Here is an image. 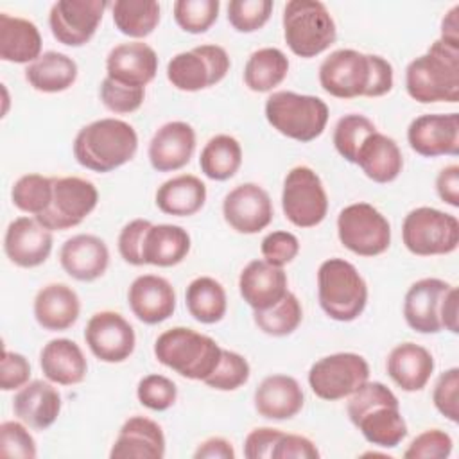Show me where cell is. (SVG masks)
I'll list each match as a JSON object with an SVG mask.
<instances>
[{"mask_svg":"<svg viewBox=\"0 0 459 459\" xmlns=\"http://www.w3.org/2000/svg\"><path fill=\"white\" fill-rule=\"evenodd\" d=\"M393 82V66L387 59L353 48L332 52L319 66L321 88L337 99L382 97L391 91Z\"/></svg>","mask_w":459,"mask_h":459,"instance_id":"obj_1","label":"cell"},{"mask_svg":"<svg viewBox=\"0 0 459 459\" xmlns=\"http://www.w3.org/2000/svg\"><path fill=\"white\" fill-rule=\"evenodd\" d=\"M348 416L368 443L382 448L398 446L407 436L396 394L382 382H364L348 402Z\"/></svg>","mask_w":459,"mask_h":459,"instance_id":"obj_2","label":"cell"},{"mask_svg":"<svg viewBox=\"0 0 459 459\" xmlns=\"http://www.w3.org/2000/svg\"><path fill=\"white\" fill-rule=\"evenodd\" d=\"M405 90L421 104L459 100V45L436 39L405 68Z\"/></svg>","mask_w":459,"mask_h":459,"instance_id":"obj_3","label":"cell"},{"mask_svg":"<svg viewBox=\"0 0 459 459\" xmlns=\"http://www.w3.org/2000/svg\"><path fill=\"white\" fill-rule=\"evenodd\" d=\"M138 149L134 127L120 118H100L79 129L74 158L93 172H111L133 160Z\"/></svg>","mask_w":459,"mask_h":459,"instance_id":"obj_4","label":"cell"},{"mask_svg":"<svg viewBox=\"0 0 459 459\" xmlns=\"http://www.w3.org/2000/svg\"><path fill=\"white\" fill-rule=\"evenodd\" d=\"M222 348L208 335L186 326H174L158 335L154 355L158 362L190 380H204L221 360Z\"/></svg>","mask_w":459,"mask_h":459,"instance_id":"obj_5","label":"cell"},{"mask_svg":"<svg viewBox=\"0 0 459 459\" xmlns=\"http://www.w3.org/2000/svg\"><path fill=\"white\" fill-rule=\"evenodd\" d=\"M317 298L328 317L350 323L366 308L368 285L353 264L328 258L317 269Z\"/></svg>","mask_w":459,"mask_h":459,"instance_id":"obj_6","label":"cell"},{"mask_svg":"<svg viewBox=\"0 0 459 459\" xmlns=\"http://www.w3.org/2000/svg\"><path fill=\"white\" fill-rule=\"evenodd\" d=\"M283 38L292 54L316 57L335 43V22L319 0H290L283 7Z\"/></svg>","mask_w":459,"mask_h":459,"instance_id":"obj_7","label":"cell"},{"mask_svg":"<svg viewBox=\"0 0 459 459\" xmlns=\"http://www.w3.org/2000/svg\"><path fill=\"white\" fill-rule=\"evenodd\" d=\"M265 118L280 134L307 143L323 134L328 106L314 95L274 91L265 100Z\"/></svg>","mask_w":459,"mask_h":459,"instance_id":"obj_8","label":"cell"},{"mask_svg":"<svg viewBox=\"0 0 459 459\" xmlns=\"http://www.w3.org/2000/svg\"><path fill=\"white\" fill-rule=\"evenodd\" d=\"M402 240L416 256L454 253L459 246V221L430 206L414 208L403 219Z\"/></svg>","mask_w":459,"mask_h":459,"instance_id":"obj_9","label":"cell"},{"mask_svg":"<svg viewBox=\"0 0 459 459\" xmlns=\"http://www.w3.org/2000/svg\"><path fill=\"white\" fill-rule=\"evenodd\" d=\"M341 244L359 256H377L391 244L389 221L369 203H353L337 217Z\"/></svg>","mask_w":459,"mask_h":459,"instance_id":"obj_10","label":"cell"},{"mask_svg":"<svg viewBox=\"0 0 459 459\" xmlns=\"http://www.w3.org/2000/svg\"><path fill=\"white\" fill-rule=\"evenodd\" d=\"M281 208L289 222L298 228H314L328 213V195L321 178L305 165L287 172L281 190Z\"/></svg>","mask_w":459,"mask_h":459,"instance_id":"obj_11","label":"cell"},{"mask_svg":"<svg viewBox=\"0 0 459 459\" xmlns=\"http://www.w3.org/2000/svg\"><path fill=\"white\" fill-rule=\"evenodd\" d=\"M97 203L99 192L91 181L77 176L54 178L50 204L34 219L50 231L68 230L81 224Z\"/></svg>","mask_w":459,"mask_h":459,"instance_id":"obj_12","label":"cell"},{"mask_svg":"<svg viewBox=\"0 0 459 459\" xmlns=\"http://www.w3.org/2000/svg\"><path fill=\"white\" fill-rule=\"evenodd\" d=\"M369 380V366L359 353L341 351L316 360L308 371V385L316 396L335 402L353 394Z\"/></svg>","mask_w":459,"mask_h":459,"instance_id":"obj_13","label":"cell"},{"mask_svg":"<svg viewBox=\"0 0 459 459\" xmlns=\"http://www.w3.org/2000/svg\"><path fill=\"white\" fill-rule=\"evenodd\" d=\"M230 56L219 45H199L176 54L167 65V79L181 91H199L221 82L230 72Z\"/></svg>","mask_w":459,"mask_h":459,"instance_id":"obj_14","label":"cell"},{"mask_svg":"<svg viewBox=\"0 0 459 459\" xmlns=\"http://www.w3.org/2000/svg\"><path fill=\"white\" fill-rule=\"evenodd\" d=\"M108 7L106 0H57L48 14L52 36L66 47L86 45L97 32Z\"/></svg>","mask_w":459,"mask_h":459,"instance_id":"obj_15","label":"cell"},{"mask_svg":"<svg viewBox=\"0 0 459 459\" xmlns=\"http://www.w3.org/2000/svg\"><path fill=\"white\" fill-rule=\"evenodd\" d=\"M84 341L99 360L117 364L133 355L136 335L122 314L102 310L90 317L84 330Z\"/></svg>","mask_w":459,"mask_h":459,"instance_id":"obj_16","label":"cell"},{"mask_svg":"<svg viewBox=\"0 0 459 459\" xmlns=\"http://www.w3.org/2000/svg\"><path fill=\"white\" fill-rule=\"evenodd\" d=\"M224 221L237 233L253 235L265 230L274 215L269 194L256 183H242L222 201Z\"/></svg>","mask_w":459,"mask_h":459,"instance_id":"obj_17","label":"cell"},{"mask_svg":"<svg viewBox=\"0 0 459 459\" xmlns=\"http://www.w3.org/2000/svg\"><path fill=\"white\" fill-rule=\"evenodd\" d=\"M411 149L425 158L459 154V113L416 117L407 129Z\"/></svg>","mask_w":459,"mask_h":459,"instance_id":"obj_18","label":"cell"},{"mask_svg":"<svg viewBox=\"0 0 459 459\" xmlns=\"http://www.w3.org/2000/svg\"><path fill=\"white\" fill-rule=\"evenodd\" d=\"M52 231L30 217L9 222L4 235L5 256L18 267L32 269L47 262L52 251Z\"/></svg>","mask_w":459,"mask_h":459,"instance_id":"obj_19","label":"cell"},{"mask_svg":"<svg viewBox=\"0 0 459 459\" xmlns=\"http://www.w3.org/2000/svg\"><path fill=\"white\" fill-rule=\"evenodd\" d=\"M450 283L439 278H421L414 281L403 299L405 323L420 333H437L441 326V308Z\"/></svg>","mask_w":459,"mask_h":459,"instance_id":"obj_20","label":"cell"},{"mask_svg":"<svg viewBox=\"0 0 459 459\" xmlns=\"http://www.w3.org/2000/svg\"><path fill=\"white\" fill-rule=\"evenodd\" d=\"M158 72V56L143 41L113 47L106 57V77L136 88H145Z\"/></svg>","mask_w":459,"mask_h":459,"instance_id":"obj_21","label":"cell"},{"mask_svg":"<svg viewBox=\"0 0 459 459\" xmlns=\"http://www.w3.org/2000/svg\"><path fill=\"white\" fill-rule=\"evenodd\" d=\"M195 131L190 124L174 120L163 124L149 142V161L158 172L183 169L194 156Z\"/></svg>","mask_w":459,"mask_h":459,"instance_id":"obj_22","label":"cell"},{"mask_svg":"<svg viewBox=\"0 0 459 459\" xmlns=\"http://www.w3.org/2000/svg\"><path fill=\"white\" fill-rule=\"evenodd\" d=\"M131 312L145 325H158L176 310V292L169 280L156 274H142L127 290Z\"/></svg>","mask_w":459,"mask_h":459,"instance_id":"obj_23","label":"cell"},{"mask_svg":"<svg viewBox=\"0 0 459 459\" xmlns=\"http://www.w3.org/2000/svg\"><path fill=\"white\" fill-rule=\"evenodd\" d=\"M59 262L63 271L74 280L93 281L106 273L109 249L102 238L81 233L65 240L59 249Z\"/></svg>","mask_w":459,"mask_h":459,"instance_id":"obj_24","label":"cell"},{"mask_svg":"<svg viewBox=\"0 0 459 459\" xmlns=\"http://www.w3.org/2000/svg\"><path fill=\"white\" fill-rule=\"evenodd\" d=\"M163 455V430L154 420L145 416L126 420L109 450L111 459H161Z\"/></svg>","mask_w":459,"mask_h":459,"instance_id":"obj_25","label":"cell"},{"mask_svg":"<svg viewBox=\"0 0 459 459\" xmlns=\"http://www.w3.org/2000/svg\"><path fill=\"white\" fill-rule=\"evenodd\" d=\"M238 290L253 310H264L278 303L289 292L287 274L281 267L265 260H253L238 276Z\"/></svg>","mask_w":459,"mask_h":459,"instance_id":"obj_26","label":"cell"},{"mask_svg":"<svg viewBox=\"0 0 459 459\" xmlns=\"http://www.w3.org/2000/svg\"><path fill=\"white\" fill-rule=\"evenodd\" d=\"M305 394L296 378L269 375L255 391V409L267 420H290L303 409Z\"/></svg>","mask_w":459,"mask_h":459,"instance_id":"obj_27","label":"cell"},{"mask_svg":"<svg viewBox=\"0 0 459 459\" xmlns=\"http://www.w3.org/2000/svg\"><path fill=\"white\" fill-rule=\"evenodd\" d=\"M14 416L34 430L48 429L61 412L59 391L43 380L25 384L13 400Z\"/></svg>","mask_w":459,"mask_h":459,"instance_id":"obj_28","label":"cell"},{"mask_svg":"<svg viewBox=\"0 0 459 459\" xmlns=\"http://www.w3.org/2000/svg\"><path fill=\"white\" fill-rule=\"evenodd\" d=\"M434 366L432 353L416 342H402L394 346L385 362L391 380L407 393L421 391L429 384Z\"/></svg>","mask_w":459,"mask_h":459,"instance_id":"obj_29","label":"cell"},{"mask_svg":"<svg viewBox=\"0 0 459 459\" xmlns=\"http://www.w3.org/2000/svg\"><path fill=\"white\" fill-rule=\"evenodd\" d=\"M81 312L77 292L66 283H48L34 298V317L48 332L68 330Z\"/></svg>","mask_w":459,"mask_h":459,"instance_id":"obj_30","label":"cell"},{"mask_svg":"<svg viewBox=\"0 0 459 459\" xmlns=\"http://www.w3.org/2000/svg\"><path fill=\"white\" fill-rule=\"evenodd\" d=\"M39 366L43 375L59 385L81 384L88 371V362L79 344L65 337L52 339L43 346Z\"/></svg>","mask_w":459,"mask_h":459,"instance_id":"obj_31","label":"cell"},{"mask_svg":"<svg viewBox=\"0 0 459 459\" xmlns=\"http://www.w3.org/2000/svg\"><path fill=\"white\" fill-rule=\"evenodd\" d=\"M355 163L371 181L391 183L403 169V156L391 136L375 131L359 147Z\"/></svg>","mask_w":459,"mask_h":459,"instance_id":"obj_32","label":"cell"},{"mask_svg":"<svg viewBox=\"0 0 459 459\" xmlns=\"http://www.w3.org/2000/svg\"><path fill=\"white\" fill-rule=\"evenodd\" d=\"M39 29L20 16L0 13V57L7 63H34L41 56Z\"/></svg>","mask_w":459,"mask_h":459,"instance_id":"obj_33","label":"cell"},{"mask_svg":"<svg viewBox=\"0 0 459 459\" xmlns=\"http://www.w3.org/2000/svg\"><path fill=\"white\" fill-rule=\"evenodd\" d=\"M190 251V235L176 224H152L143 238V264L172 267L186 258Z\"/></svg>","mask_w":459,"mask_h":459,"instance_id":"obj_34","label":"cell"},{"mask_svg":"<svg viewBox=\"0 0 459 459\" xmlns=\"http://www.w3.org/2000/svg\"><path fill=\"white\" fill-rule=\"evenodd\" d=\"M206 203V185L192 174H179L156 190V206L176 217H188L197 213Z\"/></svg>","mask_w":459,"mask_h":459,"instance_id":"obj_35","label":"cell"},{"mask_svg":"<svg viewBox=\"0 0 459 459\" xmlns=\"http://www.w3.org/2000/svg\"><path fill=\"white\" fill-rule=\"evenodd\" d=\"M25 79L38 91L59 93L75 82L77 63L63 52L48 50L25 68Z\"/></svg>","mask_w":459,"mask_h":459,"instance_id":"obj_36","label":"cell"},{"mask_svg":"<svg viewBox=\"0 0 459 459\" xmlns=\"http://www.w3.org/2000/svg\"><path fill=\"white\" fill-rule=\"evenodd\" d=\"M289 72L287 56L274 47L255 50L244 66V82L251 91L265 93L283 82Z\"/></svg>","mask_w":459,"mask_h":459,"instance_id":"obj_37","label":"cell"},{"mask_svg":"<svg viewBox=\"0 0 459 459\" xmlns=\"http://www.w3.org/2000/svg\"><path fill=\"white\" fill-rule=\"evenodd\" d=\"M185 303L190 316L203 325L219 323L228 308L224 287L210 276H199L188 283Z\"/></svg>","mask_w":459,"mask_h":459,"instance_id":"obj_38","label":"cell"},{"mask_svg":"<svg viewBox=\"0 0 459 459\" xmlns=\"http://www.w3.org/2000/svg\"><path fill=\"white\" fill-rule=\"evenodd\" d=\"M242 165V147L237 138L230 134L212 136L199 158L201 172L213 181H226L237 174Z\"/></svg>","mask_w":459,"mask_h":459,"instance_id":"obj_39","label":"cell"},{"mask_svg":"<svg viewBox=\"0 0 459 459\" xmlns=\"http://www.w3.org/2000/svg\"><path fill=\"white\" fill-rule=\"evenodd\" d=\"M111 13L115 27L134 39L147 38L160 23V4L154 0H117Z\"/></svg>","mask_w":459,"mask_h":459,"instance_id":"obj_40","label":"cell"},{"mask_svg":"<svg viewBox=\"0 0 459 459\" xmlns=\"http://www.w3.org/2000/svg\"><path fill=\"white\" fill-rule=\"evenodd\" d=\"M253 319H255V325L264 333L273 337H283L292 333L299 326L303 319V310L298 298L292 292H287L273 307L264 310H255Z\"/></svg>","mask_w":459,"mask_h":459,"instance_id":"obj_41","label":"cell"},{"mask_svg":"<svg viewBox=\"0 0 459 459\" xmlns=\"http://www.w3.org/2000/svg\"><path fill=\"white\" fill-rule=\"evenodd\" d=\"M52 181L54 178L41 174H25L18 178L11 190L13 204L25 213H32L34 217L43 213L50 204Z\"/></svg>","mask_w":459,"mask_h":459,"instance_id":"obj_42","label":"cell"},{"mask_svg":"<svg viewBox=\"0 0 459 459\" xmlns=\"http://www.w3.org/2000/svg\"><path fill=\"white\" fill-rule=\"evenodd\" d=\"M377 127L375 124L359 113H350L344 115L342 118L337 120L335 129H333V145L335 151L350 163H355L359 147L362 145V142L375 133Z\"/></svg>","mask_w":459,"mask_h":459,"instance_id":"obj_43","label":"cell"},{"mask_svg":"<svg viewBox=\"0 0 459 459\" xmlns=\"http://www.w3.org/2000/svg\"><path fill=\"white\" fill-rule=\"evenodd\" d=\"M219 9V0H178L172 7L176 23L190 34L206 32L217 22Z\"/></svg>","mask_w":459,"mask_h":459,"instance_id":"obj_44","label":"cell"},{"mask_svg":"<svg viewBox=\"0 0 459 459\" xmlns=\"http://www.w3.org/2000/svg\"><path fill=\"white\" fill-rule=\"evenodd\" d=\"M249 362L240 353L222 350L217 368L203 382L217 391H235L249 380Z\"/></svg>","mask_w":459,"mask_h":459,"instance_id":"obj_45","label":"cell"},{"mask_svg":"<svg viewBox=\"0 0 459 459\" xmlns=\"http://www.w3.org/2000/svg\"><path fill=\"white\" fill-rule=\"evenodd\" d=\"M273 13L271 0H231L228 4V22L237 32H255L262 29Z\"/></svg>","mask_w":459,"mask_h":459,"instance_id":"obj_46","label":"cell"},{"mask_svg":"<svg viewBox=\"0 0 459 459\" xmlns=\"http://www.w3.org/2000/svg\"><path fill=\"white\" fill-rule=\"evenodd\" d=\"M136 398L143 407L161 412L176 403L178 387L170 378L158 373H151L138 382Z\"/></svg>","mask_w":459,"mask_h":459,"instance_id":"obj_47","label":"cell"},{"mask_svg":"<svg viewBox=\"0 0 459 459\" xmlns=\"http://www.w3.org/2000/svg\"><path fill=\"white\" fill-rule=\"evenodd\" d=\"M143 99L145 88L127 86L109 77L100 82V100L113 113H133L143 104Z\"/></svg>","mask_w":459,"mask_h":459,"instance_id":"obj_48","label":"cell"},{"mask_svg":"<svg viewBox=\"0 0 459 459\" xmlns=\"http://www.w3.org/2000/svg\"><path fill=\"white\" fill-rule=\"evenodd\" d=\"M0 455L14 459H34L36 441L22 421H4L0 425Z\"/></svg>","mask_w":459,"mask_h":459,"instance_id":"obj_49","label":"cell"},{"mask_svg":"<svg viewBox=\"0 0 459 459\" xmlns=\"http://www.w3.org/2000/svg\"><path fill=\"white\" fill-rule=\"evenodd\" d=\"M454 446L452 437L439 429H429L421 434H418L407 450L403 452V457L407 459H445L450 455Z\"/></svg>","mask_w":459,"mask_h":459,"instance_id":"obj_50","label":"cell"},{"mask_svg":"<svg viewBox=\"0 0 459 459\" xmlns=\"http://www.w3.org/2000/svg\"><path fill=\"white\" fill-rule=\"evenodd\" d=\"M459 369L450 368L439 375L434 391L432 402L441 416L450 420L452 423L459 421Z\"/></svg>","mask_w":459,"mask_h":459,"instance_id":"obj_51","label":"cell"},{"mask_svg":"<svg viewBox=\"0 0 459 459\" xmlns=\"http://www.w3.org/2000/svg\"><path fill=\"white\" fill-rule=\"evenodd\" d=\"M260 251H262V256L265 262H269L276 267H283L298 256L299 240L290 231H281V230L273 231L264 237Z\"/></svg>","mask_w":459,"mask_h":459,"instance_id":"obj_52","label":"cell"},{"mask_svg":"<svg viewBox=\"0 0 459 459\" xmlns=\"http://www.w3.org/2000/svg\"><path fill=\"white\" fill-rule=\"evenodd\" d=\"M152 226L147 219H134L127 222L118 235V253L131 265H143L142 247L147 230Z\"/></svg>","mask_w":459,"mask_h":459,"instance_id":"obj_53","label":"cell"},{"mask_svg":"<svg viewBox=\"0 0 459 459\" xmlns=\"http://www.w3.org/2000/svg\"><path fill=\"white\" fill-rule=\"evenodd\" d=\"M30 378V364L29 360L16 351L4 350L0 360V387L2 391L22 389L29 384Z\"/></svg>","mask_w":459,"mask_h":459,"instance_id":"obj_54","label":"cell"},{"mask_svg":"<svg viewBox=\"0 0 459 459\" xmlns=\"http://www.w3.org/2000/svg\"><path fill=\"white\" fill-rule=\"evenodd\" d=\"M280 429L260 427L253 429L244 441V455L247 459H273V450L281 437Z\"/></svg>","mask_w":459,"mask_h":459,"instance_id":"obj_55","label":"cell"},{"mask_svg":"<svg viewBox=\"0 0 459 459\" xmlns=\"http://www.w3.org/2000/svg\"><path fill=\"white\" fill-rule=\"evenodd\" d=\"M319 450L317 446L305 436L299 434H281L278 439L273 459H317Z\"/></svg>","mask_w":459,"mask_h":459,"instance_id":"obj_56","label":"cell"},{"mask_svg":"<svg viewBox=\"0 0 459 459\" xmlns=\"http://www.w3.org/2000/svg\"><path fill=\"white\" fill-rule=\"evenodd\" d=\"M436 192L439 199L454 208L459 206V165H448L436 178Z\"/></svg>","mask_w":459,"mask_h":459,"instance_id":"obj_57","label":"cell"},{"mask_svg":"<svg viewBox=\"0 0 459 459\" xmlns=\"http://www.w3.org/2000/svg\"><path fill=\"white\" fill-rule=\"evenodd\" d=\"M194 457L195 459H235V450L231 443L224 437H208L195 448Z\"/></svg>","mask_w":459,"mask_h":459,"instance_id":"obj_58","label":"cell"},{"mask_svg":"<svg viewBox=\"0 0 459 459\" xmlns=\"http://www.w3.org/2000/svg\"><path fill=\"white\" fill-rule=\"evenodd\" d=\"M457 289L452 285L450 290L445 296L443 308H441V326L443 330H448L452 333L459 332V316H457Z\"/></svg>","mask_w":459,"mask_h":459,"instance_id":"obj_59","label":"cell"},{"mask_svg":"<svg viewBox=\"0 0 459 459\" xmlns=\"http://www.w3.org/2000/svg\"><path fill=\"white\" fill-rule=\"evenodd\" d=\"M446 43L459 45V5H454L441 22V38Z\"/></svg>","mask_w":459,"mask_h":459,"instance_id":"obj_60","label":"cell"}]
</instances>
